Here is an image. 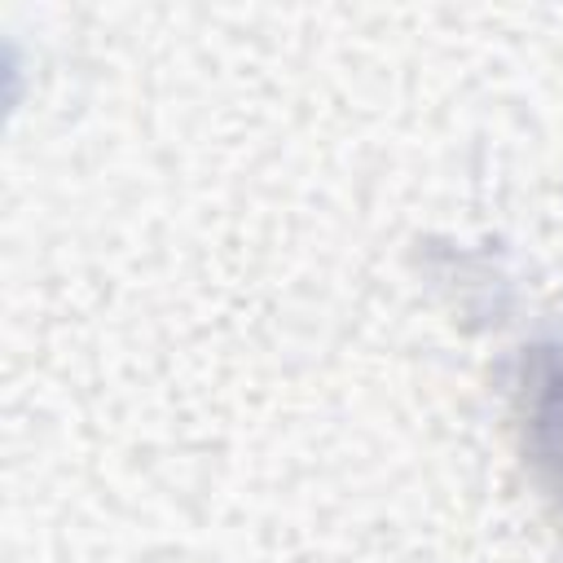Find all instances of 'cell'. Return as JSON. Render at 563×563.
I'll list each match as a JSON object with an SVG mask.
<instances>
[{"label":"cell","mask_w":563,"mask_h":563,"mask_svg":"<svg viewBox=\"0 0 563 563\" xmlns=\"http://www.w3.org/2000/svg\"><path fill=\"white\" fill-rule=\"evenodd\" d=\"M523 453L541 484L563 501V347H537L523 365L519 387Z\"/></svg>","instance_id":"obj_1"}]
</instances>
